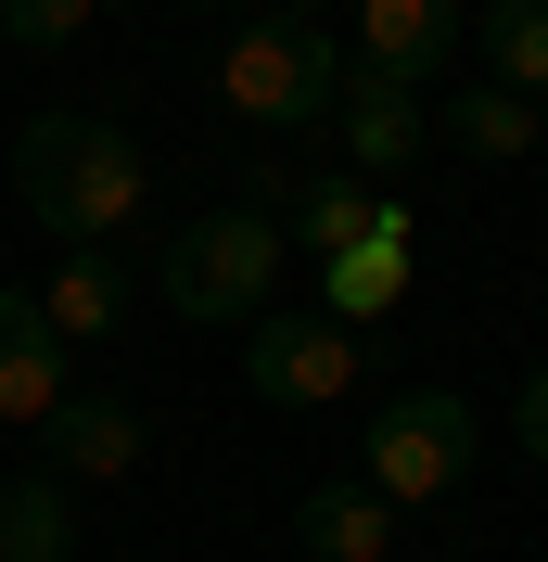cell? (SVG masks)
I'll return each mask as SVG.
<instances>
[{
	"label": "cell",
	"mask_w": 548,
	"mask_h": 562,
	"mask_svg": "<svg viewBox=\"0 0 548 562\" xmlns=\"http://www.w3.org/2000/svg\"><path fill=\"white\" fill-rule=\"evenodd\" d=\"M13 192H26V217L52 244H115L153 205V167H140V140L103 128V115H26L13 128Z\"/></svg>",
	"instance_id": "6da1fadb"
},
{
	"label": "cell",
	"mask_w": 548,
	"mask_h": 562,
	"mask_svg": "<svg viewBox=\"0 0 548 562\" xmlns=\"http://www.w3.org/2000/svg\"><path fill=\"white\" fill-rule=\"evenodd\" d=\"M217 90H230L242 128H269V140H319L344 103V38L332 26H294V13H255V26L217 52Z\"/></svg>",
	"instance_id": "7a4b0ae2"
},
{
	"label": "cell",
	"mask_w": 548,
	"mask_h": 562,
	"mask_svg": "<svg viewBox=\"0 0 548 562\" xmlns=\"http://www.w3.org/2000/svg\"><path fill=\"white\" fill-rule=\"evenodd\" d=\"M153 294H167L179 319H205V333L269 319V294H281V217H269V205H217V217H192V231L153 256Z\"/></svg>",
	"instance_id": "3957f363"
},
{
	"label": "cell",
	"mask_w": 548,
	"mask_h": 562,
	"mask_svg": "<svg viewBox=\"0 0 548 562\" xmlns=\"http://www.w3.org/2000/svg\"><path fill=\"white\" fill-rule=\"evenodd\" d=\"M472 409L446 384H409V396H383L370 409V448H357V486H383L396 512H421V498H446L459 473H472Z\"/></svg>",
	"instance_id": "277c9868"
},
{
	"label": "cell",
	"mask_w": 548,
	"mask_h": 562,
	"mask_svg": "<svg viewBox=\"0 0 548 562\" xmlns=\"http://www.w3.org/2000/svg\"><path fill=\"white\" fill-rule=\"evenodd\" d=\"M357 371H370V346H357L332 307H319V319H294V307L242 319V384L269 396V409H332Z\"/></svg>",
	"instance_id": "5b68a950"
},
{
	"label": "cell",
	"mask_w": 548,
	"mask_h": 562,
	"mask_svg": "<svg viewBox=\"0 0 548 562\" xmlns=\"http://www.w3.org/2000/svg\"><path fill=\"white\" fill-rule=\"evenodd\" d=\"M459 38H472V13H459V0H357V13H344V65L421 103V90L446 77V52H459Z\"/></svg>",
	"instance_id": "8992f818"
},
{
	"label": "cell",
	"mask_w": 548,
	"mask_h": 562,
	"mask_svg": "<svg viewBox=\"0 0 548 562\" xmlns=\"http://www.w3.org/2000/svg\"><path fill=\"white\" fill-rule=\"evenodd\" d=\"M140 409L128 396H65V409L38 422V473H65V486H115V473H140Z\"/></svg>",
	"instance_id": "52a82bcc"
},
{
	"label": "cell",
	"mask_w": 548,
	"mask_h": 562,
	"mask_svg": "<svg viewBox=\"0 0 548 562\" xmlns=\"http://www.w3.org/2000/svg\"><path fill=\"white\" fill-rule=\"evenodd\" d=\"M65 396H77V384H65V333L38 319V294H0V422L38 435Z\"/></svg>",
	"instance_id": "ba28073f"
},
{
	"label": "cell",
	"mask_w": 548,
	"mask_h": 562,
	"mask_svg": "<svg viewBox=\"0 0 548 562\" xmlns=\"http://www.w3.org/2000/svg\"><path fill=\"white\" fill-rule=\"evenodd\" d=\"M38 319H52L65 346H115V333H128V269H115V244H65V256H52Z\"/></svg>",
	"instance_id": "9c48e42d"
},
{
	"label": "cell",
	"mask_w": 548,
	"mask_h": 562,
	"mask_svg": "<svg viewBox=\"0 0 548 562\" xmlns=\"http://www.w3.org/2000/svg\"><path fill=\"white\" fill-rule=\"evenodd\" d=\"M319 269H332V319H344V333H370V319L409 294V205L383 192V217H370L344 256H319Z\"/></svg>",
	"instance_id": "30bf717a"
},
{
	"label": "cell",
	"mask_w": 548,
	"mask_h": 562,
	"mask_svg": "<svg viewBox=\"0 0 548 562\" xmlns=\"http://www.w3.org/2000/svg\"><path fill=\"white\" fill-rule=\"evenodd\" d=\"M332 128H344V167H357V179H396V167L421 154V103H409V90H383V77H357V65H344Z\"/></svg>",
	"instance_id": "8fae6325"
},
{
	"label": "cell",
	"mask_w": 548,
	"mask_h": 562,
	"mask_svg": "<svg viewBox=\"0 0 548 562\" xmlns=\"http://www.w3.org/2000/svg\"><path fill=\"white\" fill-rule=\"evenodd\" d=\"M294 537H307L319 562H396V498L383 486H307Z\"/></svg>",
	"instance_id": "7c38bea8"
},
{
	"label": "cell",
	"mask_w": 548,
	"mask_h": 562,
	"mask_svg": "<svg viewBox=\"0 0 548 562\" xmlns=\"http://www.w3.org/2000/svg\"><path fill=\"white\" fill-rule=\"evenodd\" d=\"M459 52H484V90H523V103H548V0H484Z\"/></svg>",
	"instance_id": "4fadbf2b"
},
{
	"label": "cell",
	"mask_w": 548,
	"mask_h": 562,
	"mask_svg": "<svg viewBox=\"0 0 548 562\" xmlns=\"http://www.w3.org/2000/svg\"><path fill=\"white\" fill-rule=\"evenodd\" d=\"M77 550V486L65 473H13L0 486V562H65Z\"/></svg>",
	"instance_id": "5bb4252c"
},
{
	"label": "cell",
	"mask_w": 548,
	"mask_h": 562,
	"mask_svg": "<svg viewBox=\"0 0 548 562\" xmlns=\"http://www.w3.org/2000/svg\"><path fill=\"white\" fill-rule=\"evenodd\" d=\"M446 140H459V154H484V167H511V154H536V103H523V90H484V77H472V90H446Z\"/></svg>",
	"instance_id": "9a60e30c"
},
{
	"label": "cell",
	"mask_w": 548,
	"mask_h": 562,
	"mask_svg": "<svg viewBox=\"0 0 548 562\" xmlns=\"http://www.w3.org/2000/svg\"><path fill=\"white\" fill-rule=\"evenodd\" d=\"M370 217H383V192H370L357 167H344V179H307V192H294V231H307L319 256H344L357 231H370Z\"/></svg>",
	"instance_id": "2e32d148"
},
{
	"label": "cell",
	"mask_w": 548,
	"mask_h": 562,
	"mask_svg": "<svg viewBox=\"0 0 548 562\" xmlns=\"http://www.w3.org/2000/svg\"><path fill=\"white\" fill-rule=\"evenodd\" d=\"M0 26L26 38V52H65V38L103 26V0H0Z\"/></svg>",
	"instance_id": "e0dca14e"
},
{
	"label": "cell",
	"mask_w": 548,
	"mask_h": 562,
	"mask_svg": "<svg viewBox=\"0 0 548 562\" xmlns=\"http://www.w3.org/2000/svg\"><path fill=\"white\" fill-rule=\"evenodd\" d=\"M511 422H523V448L548 460V371H536V384H523V409H511Z\"/></svg>",
	"instance_id": "ac0fdd59"
},
{
	"label": "cell",
	"mask_w": 548,
	"mask_h": 562,
	"mask_svg": "<svg viewBox=\"0 0 548 562\" xmlns=\"http://www.w3.org/2000/svg\"><path fill=\"white\" fill-rule=\"evenodd\" d=\"M255 13H294V26H319V13H332V0H255Z\"/></svg>",
	"instance_id": "d6986e66"
},
{
	"label": "cell",
	"mask_w": 548,
	"mask_h": 562,
	"mask_svg": "<svg viewBox=\"0 0 548 562\" xmlns=\"http://www.w3.org/2000/svg\"><path fill=\"white\" fill-rule=\"evenodd\" d=\"M103 13H140V0H103Z\"/></svg>",
	"instance_id": "ffe728a7"
},
{
	"label": "cell",
	"mask_w": 548,
	"mask_h": 562,
	"mask_svg": "<svg viewBox=\"0 0 548 562\" xmlns=\"http://www.w3.org/2000/svg\"><path fill=\"white\" fill-rule=\"evenodd\" d=\"M536 128H548V103H536Z\"/></svg>",
	"instance_id": "44dd1931"
}]
</instances>
